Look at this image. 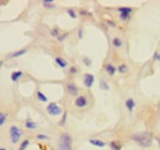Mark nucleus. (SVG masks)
I'll return each mask as SVG.
<instances>
[{"label":"nucleus","mask_w":160,"mask_h":150,"mask_svg":"<svg viewBox=\"0 0 160 150\" xmlns=\"http://www.w3.org/2000/svg\"><path fill=\"white\" fill-rule=\"evenodd\" d=\"M132 140H134L136 143H138L139 147L143 148H150L152 147V143H153V139L150 137L149 133L147 132H142V133H136L131 137Z\"/></svg>","instance_id":"f257e3e1"},{"label":"nucleus","mask_w":160,"mask_h":150,"mask_svg":"<svg viewBox=\"0 0 160 150\" xmlns=\"http://www.w3.org/2000/svg\"><path fill=\"white\" fill-rule=\"evenodd\" d=\"M72 144H73V139L70 137L69 133H62L59 138V150H72Z\"/></svg>","instance_id":"f03ea898"},{"label":"nucleus","mask_w":160,"mask_h":150,"mask_svg":"<svg viewBox=\"0 0 160 150\" xmlns=\"http://www.w3.org/2000/svg\"><path fill=\"white\" fill-rule=\"evenodd\" d=\"M9 132H10V140H11V143H12V144L19 143V140H20L22 134H23L22 129L19 128L18 126H11Z\"/></svg>","instance_id":"7ed1b4c3"},{"label":"nucleus","mask_w":160,"mask_h":150,"mask_svg":"<svg viewBox=\"0 0 160 150\" xmlns=\"http://www.w3.org/2000/svg\"><path fill=\"white\" fill-rule=\"evenodd\" d=\"M46 109H47L48 114H51V116H59V114H62V112H63V108L60 107L59 105L54 104V102L48 104Z\"/></svg>","instance_id":"20e7f679"},{"label":"nucleus","mask_w":160,"mask_h":150,"mask_svg":"<svg viewBox=\"0 0 160 150\" xmlns=\"http://www.w3.org/2000/svg\"><path fill=\"white\" fill-rule=\"evenodd\" d=\"M94 81H95V76L92 74H85L84 75V85H85V87L90 89L94 84Z\"/></svg>","instance_id":"39448f33"},{"label":"nucleus","mask_w":160,"mask_h":150,"mask_svg":"<svg viewBox=\"0 0 160 150\" xmlns=\"http://www.w3.org/2000/svg\"><path fill=\"white\" fill-rule=\"evenodd\" d=\"M74 105H75V107H78V108H84L88 105V100H86L85 96H78V97L75 99Z\"/></svg>","instance_id":"423d86ee"},{"label":"nucleus","mask_w":160,"mask_h":150,"mask_svg":"<svg viewBox=\"0 0 160 150\" xmlns=\"http://www.w3.org/2000/svg\"><path fill=\"white\" fill-rule=\"evenodd\" d=\"M67 90H68L69 95H72V96H77L78 92H79L78 86L75 85L74 83H68V84H67Z\"/></svg>","instance_id":"0eeeda50"},{"label":"nucleus","mask_w":160,"mask_h":150,"mask_svg":"<svg viewBox=\"0 0 160 150\" xmlns=\"http://www.w3.org/2000/svg\"><path fill=\"white\" fill-rule=\"evenodd\" d=\"M105 71L110 75V76H113L115 75V73L117 71V69H116V66L113 64H111V63H107V64H105Z\"/></svg>","instance_id":"6e6552de"},{"label":"nucleus","mask_w":160,"mask_h":150,"mask_svg":"<svg viewBox=\"0 0 160 150\" xmlns=\"http://www.w3.org/2000/svg\"><path fill=\"white\" fill-rule=\"evenodd\" d=\"M25 127L27 129H30V130H33V129L37 128V123L33 122V121H31V119H26L25 121Z\"/></svg>","instance_id":"1a4fd4ad"},{"label":"nucleus","mask_w":160,"mask_h":150,"mask_svg":"<svg viewBox=\"0 0 160 150\" xmlns=\"http://www.w3.org/2000/svg\"><path fill=\"white\" fill-rule=\"evenodd\" d=\"M134 106H136V101H134L133 99H128V100L126 101V107H127V109H128L129 112L133 111Z\"/></svg>","instance_id":"9d476101"},{"label":"nucleus","mask_w":160,"mask_h":150,"mask_svg":"<svg viewBox=\"0 0 160 150\" xmlns=\"http://www.w3.org/2000/svg\"><path fill=\"white\" fill-rule=\"evenodd\" d=\"M89 143L90 144H92V145H95V147H99V148H103L106 144H105V142H102V140H99V139H90L89 140Z\"/></svg>","instance_id":"9b49d317"},{"label":"nucleus","mask_w":160,"mask_h":150,"mask_svg":"<svg viewBox=\"0 0 160 150\" xmlns=\"http://www.w3.org/2000/svg\"><path fill=\"white\" fill-rule=\"evenodd\" d=\"M26 52H27V49H20V51H16V52H14V53H10V54H9V58L20 57V56H23V54H26Z\"/></svg>","instance_id":"f8f14e48"},{"label":"nucleus","mask_w":160,"mask_h":150,"mask_svg":"<svg viewBox=\"0 0 160 150\" xmlns=\"http://www.w3.org/2000/svg\"><path fill=\"white\" fill-rule=\"evenodd\" d=\"M110 147H111V149L112 150H121L122 149V144H121L120 142H117V140H112V142L110 143Z\"/></svg>","instance_id":"ddd939ff"},{"label":"nucleus","mask_w":160,"mask_h":150,"mask_svg":"<svg viewBox=\"0 0 160 150\" xmlns=\"http://www.w3.org/2000/svg\"><path fill=\"white\" fill-rule=\"evenodd\" d=\"M22 75H23V73L20 71V70H19V71H12V73H11V80H12V81H18Z\"/></svg>","instance_id":"4468645a"},{"label":"nucleus","mask_w":160,"mask_h":150,"mask_svg":"<svg viewBox=\"0 0 160 150\" xmlns=\"http://www.w3.org/2000/svg\"><path fill=\"white\" fill-rule=\"evenodd\" d=\"M56 63H57V65H59L60 68H67V66H68V62L64 60V59L60 58V57H57V58H56Z\"/></svg>","instance_id":"2eb2a0df"},{"label":"nucleus","mask_w":160,"mask_h":150,"mask_svg":"<svg viewBox=\"0 0 160 150\" xmlns=\"http://www.w3.org/2000/svg\"><path fill=\"white\" fill-rule=\"evenodd\" d=\"M118 11H120V14H132L133 9L128 7V6H121V7H118Z\"/></svg>","instance_id":"dca6fc26"},{"label":"nucleus","mask_w":160,"mask_h":150,"mask_svg":"<svg viewBox=\"0 0 160 150\" xmlns=\"http://www.w3.org/2000/svg\"><path fill=\"white\" fill-rule=\"evenodd\" d=\"M42 4H43V6L46 9H53V7H56V4L53 1H49V0H44Z\"/></svg>","instance_id":"f3484780"},{"label":"nucleus","mask_w":160,"mask_h":150,"mask_svg":"<svg viewBox=\"0 0 160 150\" xmlns=\"http://www.w3.org/2000/svg\"><path fill=\"white\" fill-rule=\"evenodd\" d=\"M36 96H37V99L40 100L41 102H47V101H48L47 96L43 95V92H41V91H37V92H36Z\"/></svg>","instance_id":"a211bd4d"},{"label":"nucleus","mask_w":160,"mask_h":150,"mask_svg":"<svg viewBox=\"0 0 160 150\" xmlns=\"http://www.w3.org/2000/svg\"><path fill=\"white\" fill-rule=\"evenodd\" d=\"M6 118H8V113L1 112V113H0V126H4V123H5Z\"/></svg>","instance_id":"6ab92c4d"},{"label":"nucleus","mask_w":160,"mask_h":150,"mask_svg":"<svg viewBox=\"0 0 160 150\" xmlns=\"http://www.w3.org/2000/svg\"><path fill=\"white\" fill-rule=\"evenodd\" d=\"M112 43H113V46H115L116 48H120L121 46H122V41H121V38H118V37H115V38L112 40Z\"/></svg>","instance_id":"aec40b11"},{"label":"nucleus","mask_w":160,"mask_h":150,"mask_svg":"<svg viewBox=\"0 0 160 150\" xmlns=\"http://www.w3.org/2000/svg\"><path fill=\"white\" fill-rule=\"evenodd\" d=\"M131 15L132 14H120V19L122 21H128L131 19Z\"/></svg>","instance_id":"412c9836"},{"label":"nucleus","mask_w":160,"mask_h":150,"mask_svg":"<svg viewBox=\"0 0 160 150\" xmlns=\"http://www.w3.org/2000/svg\"><path fill=\"white\" fill-rule=\"evenodd\" d=\"M28 145H30V140H27V139H26V140H23V142L21 143V145H20V148H19V150H25L26 148H27V147H28Z\"/></svg>","instance_id":"4be33fe9"},{"label":"nucleus","mask_w":160,"mask_h":150,"mask_svg":"<svg viewBox=\"0 0 160 150\" xmlns=\"http://www.w3.org/2000/svg\"><path fill=\"white\" fill-rule=\"evenodd\" d=\"M127 65L126 64H120V66H118V71H120L121 74H126L127 73Z\"/></svg>","instance_id":"5701e85b"},{"label":"nucleus","mask_w":160,"mask_h":150,"mask_svg":"<svg viewBox=\"0 0 160 150\" xmlns=\"http://www.w3.org/2000/svg\"><path fill=\"white\" fill-rule=\"evenodd\" d=\"M100 87L102 90H106V91H108L110 90V86L107 85V83L106 81H103V80H100Z\"/></svg>","instance_id":"b1692460"},{"label":"nucleus","mask_w":160,"mask_h":150,"mask_svg":"<svg viewBox=\"0 0 160 150\" xmlns=\"http://www.w3.org/2000/svg\"><path fill=\"white\" fill-rule=\"evenodd\" d=\"M59 30H58V28H52V31H51V36H52V37H57V38H58V37H59Z\"/></svg>","instance_id":"393cba45"},{"label":"nucleus","mask_w":160,"mask_h":150,"mask_svg":"<svg viewBox=\"0 0 160 150\" xmlns=\"http://www.w3.org/2000/svg\"><path fill=\"white\" fill-rule=\"evenodd\" d=\"M67 12H68V15L72 17V19H77L78 16H77V14H75V11L73 10V9H68L67 10Z\"/></svg>","instance_id":"a878e982"},{"label":"nucleus","mask_w":160,"mask_h":150,"mask_svg":"<svg viewBox=\"0 0 160 150\" xmlns=\"http://www.w3.org/2000/svg\"><path fill=\"white\" fill-rule=\"evenodd\" d=\"M65 122H67V112H65V113L63 114V117H62V119H60V121H59V126H60V127H63Z\"/></svg>","instance_id":"bb28decb"},{"label":"nucleus","mask_w":160,"mask_h":150,"mask_svg":"<svg viewBox=\"0 0 160 150\" xmlns=\"http://www.w3.org/2000/svg\"><path fill=\"white\" fill-rule=\"evenodd\" d=\"M38 140H47L49 137L48 135H46V134H37V137H36Z\"/></svg>","instance_id":"cd10ccee"},{"label":"nucleus","mask_w":160,"mask_h":150,"mask_svg":"<svg viewBox=\"0 0 160 150\" xmlns=\"http://www.w3.org/2000/svg\"><path fill=\"white\" fill-rule=\"evenodd\" d=\"M67 36H68V32H65V33H60V35H59V37H58L57 40H58L59 42H63V41H64V40L67 38Z\"/></svg>","instance_id":"c85d7f7f"},{"label":"nucleus","mask_w":160,"mask_h":150,"mask_svg":"<svg viewBox=\"0 0 160 150\" xmlns=\"http://www.w3.org/2000/svg\"><path fill=\"white\" fill-rule=\"evenodd\" d=\"M153 60H158V62H160V53H158V52L154 53V56H153Z\"/></svg>","instance_id":"c756f323"},{"label":"nucleus","mask_w":160,"mask_h":150,"mask_svg":"<svg viewBox=\"0 0 160 150\" xmlns=\"http://www.w3.org/2000/svg\"><path fill=\"white\" fill-rule=\"evenodd\" d=\"M84 63L86 64V66H90L91 65V60L89 58H84Z\"/></svg>","instance_id":"7c9ffc66"},{"label":"nucleus","mask_w":160,"mask_h":150,"mask_svg":"<svg viewBox=\"0 0 160 150\" xmlns=\"http://www.w3.org/2000/svg\"><path fill=\"white\" fill-rule=\"evenodd\" d=\"M77 71H78V69H77L75 66H72V68H70V70H69V73H70V74H75Z\"/></svg>","instance_id":"2f4dec72"},{"label":"nucleus","mask_w":160,"mask_h":150,"mask_svg":"<svg viewBox=\"0 0 160 150\" xmlns=\"http://www.w3.org/2000/svg\"><path fill=\"white\" fill-rule=\"evenodd\" d=\"M107 23H108V25H110V26H111V27H115V26H116V25H115V23H113V22H112V21H110V20H108V21H107Z\"/></svg>","instance_id":"473e14b6"},{"label":"nucleus","mask_w":160,"mask_h":150,"mask_svg":"<svg viewBox=\"0 0 160 150\" xmlns=\"http://www.w3.org/2000/svg\"><path fill=\"white\" fill-rule=\"evenodd\" d=\"M78 35H79V38H81V37H82V30H81V28H79V32H78Z\"/></svg>","instance_id":"72a5a7b5"},{"label":"nucleus","mask_w":160,"mask_h":150,"mask_svg":"<svg viewBox=\"0 0 160 150\" xmlns=\"http://www.w3.org/2000/svg\"><path fill=\"white\" fill-rule=\"evenodd\" d=\"M0 150H6V149H5V148H1V149H0Z\"/></svg>","instance_id":"f704fd0d"}]
</instances>
